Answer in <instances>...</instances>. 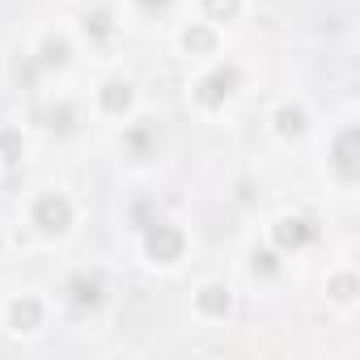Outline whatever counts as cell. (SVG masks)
Listing matches in <instances>:
<instances>
[{
    "label": "cell",
    "mask_w": 360,
    "mask_h": 360,
    "mask_svg": "<svg viewBox=\"0 0 360 360\" xmlns=\"http://www.w3.org/2000/svg\"><path fill=\"white\" fill-rule=\"evenodd\" d=\"M144 144H148V127H136V131H131V148L144 153Z\"/></svg>",
    "instance_id": "e0dca14e"
},
{
    "label": "cell",
    "mask_w": 360,
    "mask_h": 360,
    "mask_svg": "<svg viewBox=\"0 0 360 360\" xmlns=\"http://www.w3.org/2000/svg\"><path fill=\"white\" fill-rule=\"evenodd\" d=\"M68 60V43L64 39H47L43 43V64H64Z\"/></svg>",
    "instance_id": "7c38bea8"
},
{
    "label": "cell",
    "mask_w": 360,
    "mask_h": 360,
    "mask_svg": "<svg viewBox=\"0 0 360 360\" xmlns=\"http://www.w3.org/2000/svg\"><path fill=\"white\" fill-rule=\"evenodd\" d=\"M356 297V280L352 276H339L335 280V301H352Z\"/></svg>",
    "instance_id": "9a60e30c"
},
{
    "label": "cell",
    "mask_w": 360,
    "mask_h": 360,
    "mask_svg": "<svg viewBox=\"0 0 360 360\" xmlns=\"http://www.w3.org/2000/svg\"><path fill=\"white\" fill-rule=\"evenodd\" d=\"M68 221H72V208H68L64 195H43V200L34 204V225H39L43 233H64Z\"/></svg>",
    "instance_id": "7a4b0ae2"
},
{
    "label": "cell",
    "mask_w": 360,
    "mask_h": 360,
    "mask_svg": "<svg viewBox=\"0 0 360 360\" xmlns=\"http://www.w3.org/2000/svg\"><path fill=\"white\" fill-rule=\"evenodd\" d=\"M280 131H284V136H301V131H305V115H301L297 106H284V110H280Z\"/></svg>",
    "instance_id": "30bf717a"
},
{
    "label": "cell",
    "mask_w": 360,
    "mask_h": 360,
    "mask_svg": "<svg viewBox=\"0 0 360 360\" xmlns=\"http://www.w3.org/2000/svg\"><path fill=\"white\" fill-rule=\"evenodd\" d=\"M85 34L106 39V34H110V18H106V13H89V18H85Z\"/></svg>",
    "instance_id": "4fadbf2b"
},
{
    "label": "cell",
    "mask_w": 360,
    "mask_h": 360,
    "mask_svg": "<svg viewBox=\"0 0 360 360\" xmlns=\"http://www.w3.org/2000/svg\"><path fill=\"white\" fill-rule=\"evenodd\" d=\"M309 238H314V225L301 221V217H288V221L276 225V246H284V250H301Z\"/></svg>",
    "instance_id": "5b68a950"
},
{
    "label": "cell",
    "mask_w": 360,
    "mask_h": 360,
    "mask_svg": "<svg viewBox=\"0 0 360 360\" xmlns=\"http://www.w3.org/2000/svg\"><path fill=\"white\" fill-rule=\"evenodd\" d=\"M255 267H259L263 276H271V271H276V255H267V250H259V255H255Z\"/></svg>",
    "instance_id": "2e32d148"
},
{
    "label": "cell",
    "mask_w": 360,
    "mask_h": 360,
    "mask_svg": "<svg viewBox=\"0 0 360 360\" xmlns=\"http://www.w3.org/2000/svg\"><path fill=\"white\" fill-rule=\"evenodd\" d=\"M356 144H360V131H356V127H347V131L335 140V169L347 178V183L356 178V169H360V165H356Z\"/></svg>",
    "instance_id": "277c9868"
},
{
    "label": "cell",
    "mask_w": 360,
    "mask_h": 360,
    "mask_svg": "<svg viewBox=\"0 0 360 360\" xmlns=\"http://www.w3.org/2000/svg\"><path fill=\"white\" fill-rule=\"evenodd\" d=\"M136 5H140V9H148V13H157V9H165V5H169V0H136Z\"/></svg>",
    "instance_id": "ac0fdd59"
},
{
    "label": "cell",
    "mask_w": 360,
    "mask_h": 360,
    "mask_svg": "<svg viewBox=\"0 0 360 360\" xmlns=\"http://www.w3.org/2000/svg\"><path fill=\"white\" fill-rule=\"evenodd\" d=\"M144 246H148V255L157 263H174L178 255H183V233H178L174 225H165V221H153L148 233H144Z\"/></svg>",
    "instance_id": "6da1fadb"
},
{
    "label": "cell",
    "mask_w": 360,
    "mask_h": 360,
    "mask_svg": "<svg viewBox=\"0 0 360 360\" xmlns=\"http://www.w3.org/2000/svg\"><path fill=\"white\" fill-rule=\"evenodd\" d=\"M0 144H5V153H9V161H13V153H18V136H5Z\"/></svg>",
    "instance_id": "d6986e66"
},
{
    "label": "cell",
    "mask_w": 360,
    "mask_h": 360,
    "mask_svg": "<svg viewBox=\"0 0 360 360\" xmlns=\"http://www.w3.org/2000/svg\"><path fill=\"white\" fill-rule=\"evenodd\" d=\"M39 318H43L39 301H30V297H26V301H18V305H13V326H18V330H34V326H39Z\"/></svg>",
    "instance_id": "ba28073f"
},
{
    "label": "cell",
    "mask_w": 360,
    "mask_h": 360,
    "mask_svg": "<svg viewBox=\"0 0 360 360\" xmlns=\"http://www.w3.org/2000/svg\"><path fill=\"white\" fill-rule=\"evenodd\" d=\"M233 89H238V68H217V72L200 85V102H204V106H221Z\"/></svg>",
    "instance_id": "3957f363"
},
{
    "label": "cell",
    "mask_w": 360,
    "mask_h": 360,
    "mask_svg": "<svg viewBox=\"0 0 360 360\" xmlns=\"http://www.w3.org/2000/svg\"><path fill=\"white\" fill-rule=\"evenodd\" d=\"M200 309L204 314H225L229 309V292L225 288H204L200 292Z\"/></svg>",
    "instance_id": "9c48e42d"
},
{
    "label": "cell",
    "mask_w": 360,
    "mask_h": 360,
    "mask_svg": "<svg viewBox=\"0 0 360 360\" xmlns=\"http://www.w3.org/2000/svg\"><path fill=\"white\" fill-rule=\"evenodd\" d=\"M187 47L191 51H208L212 47V34L208 30H187Z\"/></svg>",
    "instance_id": "5bb4252c"
},
{
    "label": "cell",
    "mask_w": 360,
    "mask_h": 360,
    "mask_svg": "<svg viewBox=\"0 0 360 360\" xmlns=\"http://www.w3.org/2000/svg\"><path fill=\"white\" fill-rule=\"evenodd\" d=\"M72 301H77L81 309H85V305L94 309V305L102 301V284H98L94 276H77V280H72Z\"/></svg>",
    "instance_id": "52a82bcc"
},
{
    "label": "cell",
    "mask_w": 360,
    "mask_h": 360,
    "mask_svg": "<svg viewBox=\"0 0 360 360\" xmlns=\"http://www.w3.org/2000/svg\"><path fill=\"white\" fill-rule=\"evenodd\" d=\"M102 106H106L110 115H123V110L131 106V85H123V81H110V85L102 89Z\"/></svg>",
    "instance_id": "8992f818"
},
{
    "label": "cell",
    "mask_w": 360,
    "mask_h": 360,
    "mask_svg": "<svg viewBox=\"0 0 360 360\" xmlns=\"http://www.w3.org/2000/svg\"><path fill=\"white\" fill-rule=\"evenodd\" d=\"M204 9H208L212 22H229L238 13V0H204Z\"/></svg>",
    "instance_id": "8fae6325"
}]
</instances>
